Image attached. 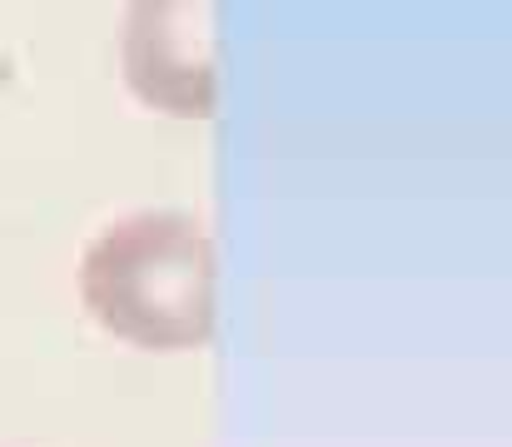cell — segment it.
<instances>
[{
    "label": "cell",
    "instance_id": "1",
    "mask_svg": "<svg viewBox=\"0 0 512 447\" xmlns=\"http://www.w3.org/2000/svg\"><path fill=\"white\" fill-rule=\"evenodd\" d=\"M85 298L120 338L189 348L209 328V249L184 219H135L95 244Z\"/></svg>",
    "mask_w": 512,
    "mask_h": 447
}]
</instances>
